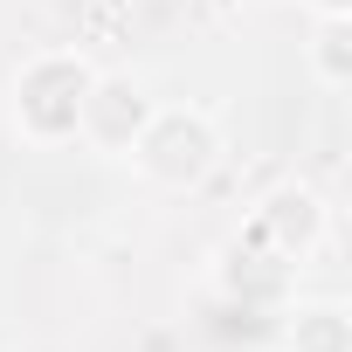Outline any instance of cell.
<instances>
[{
  "instance_id": "cell-1",
  "label": "cell",
  "mask_w": 352,
  "mask_h": 352,
  "mask_svg": "<svg viewBox=\"0 0 352 352\" xmlns=\"http://www.w3.org/2000/svg\"><path fill=\"white\" fill-rule=\"evenodd\" d=\"M97 83V63L83 49H42L14 69V90H8V118L28 145H69L83 131V97Z\"/></svg>"
},
{
  "instance_id": "cell-2",
  "label": "cell",
  "mask_w": 352,
  "mask_h": 352,
  "mask_svg": "<svg viewBox=\"0 0 352 352\" xmlns=\"http://www.w3.org/2000/svg\"><path fill=\"white\" fill-rule=\"evenodd\" d=\"M124 159L138 166L145 187L194 194V187L214 180V166H221V124L208 111H194V104H152V118L138 124Z\"/></svg>"
},
{
  "instance_id": "cell-3",
  "label": "cell",
  "mask_w": 352,
  "mask_h": 352,
  "mask_svg": "<svg viewBox=\"0 0 352 352\" xmlns=\"http://www.w3.org/2000/svg\"><path fill=\"white\" fill-rule=\"evenodd\" d=\"M249 242H263L270 256H283V263H311L318 249H324V235H331V208H324V194L318 187H304V180H283V187H270L263 201H256V214H249V228H242Z\"/></svg>"
},
{
  "instance_id": "cell-4",
  "label": "cell",
  "mask_w": 352,
  "mask_h": 352,
  "mask_svg": "<svg viewBox=\"0 0 352 352\" xmlns=\"http://www.w3.org/2000/svg\"><path fill=\"white\" fill-rule=\"evenodd\" d=\"M214 283H221L242 311H283L290 290H297V263L270 256V249L249 242V235H235V242L221 249V263H214Z\"/></svg>"
},
{
  "instance_id": "cell-5",
  "label": "cell",
  "mask_w": 352,
  "mask_h": 352,
  "mask_svg": "<svg viewBox=\"0 0 352 352\" xmlns=\"http://www.w3.org/2000/svg\"><path fill=\"white\" fill-rule=\"evenodd\" d=\"M145 118H152V97H145L131 76H104V69H97V83H90V97H83V131H76V138H90L97 152H118V159H124V145L138 138Z\"/></svg>"
},
{
  "instance_id": "cell-6",
  "label": "cell",
  "mask_w": 352,
  "mask_h": 352,
  "mask_svg": "<svg viewBox=\"0 0 352 352\" xmlns=\"http://www.w3.org/2000/svg\"><path fill=\"white\" fill-rule=\"evenodd\" d=\"M283 352H352V311L331 297L283 304Z\"/></svg>"
},
{
  "instance_id": "cell-7",
  "label": "cell",
  "mask_w": 352,
  "mask_h": 352,
  "mask_svg": "<svg viewBox=\"0 0 352 352\" xmlns=\"http://www.w3.org/2000/svg\"><path fill=\"white\" fill-rule=\"evenodd\" d=\"M304 69H311V83H324V90H345V83H352V14H345V8H324V14L311 21V35H304Z\"/></svg>"
}]
</instances>
